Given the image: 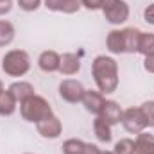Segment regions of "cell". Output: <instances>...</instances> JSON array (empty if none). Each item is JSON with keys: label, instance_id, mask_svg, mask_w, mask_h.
Instances as JSON below:
<instances>
[{"label": "cell", "instance_id": "obj_1", "mask_svg": "<svg viewBox=\"0 0 154 154\" xmlns=\"http://www.w3.org/2000/svg\"><path fill=\"white\" fill-rule=\"evenodd\" d=\"M91 75L102 95L113 93L118 88V65L109 56H97L91 63Z\"/></svg>", "mask_w": 154, "mask_h": 154}, {"label": "cell", "instance_id": "obj_2", "mask_svg": "<svg viewBox=\"0 0 154 154\" xmlns=\"http://www.w3.org/2000/svg\"><path fill=\"white\" fill-rule=\"evenodd\" d=\"M20 115L23 120H27L31 124H38V122L45 120L47 116L54 115V113H52V108L45 97L32 95L31 99H27L25 102L20 104Z\"/></svg>", "mask_w": 154, "mask_h": 154}, {"label": "cell", "instance_id": "obj_3", "mask_svg": "<svg viewBox=\"0 0 154 154\" xmlns=\"http://www.w3.org/2000/svg\"><path fill=\"white\" fill-rule=\"evenodd\" d=\"M2 70L9 77H23L31 70V57L25 50H9L2 59Z\"/></svg>", "mask_w": 154, "mask_h": 154}, {"label": "cell", "instance_id": "obj_4", "mask_svg": "<svg viewBox=\"0 0 154 154\" xmlns=\"http://www.w3.org/2000/svg\"><path fill=\"white\" fill-rule=\"evenodd\" d=\"M100 11L104 13V18L113 25H120L129 18V4L124 0H102Z\"/></svg>", "mask_w": 154, "mask_h": 154}, {"label": "cell", "instance_id": "obj_5", "mask_svg": "<svg viewBox=\"0 0 154 154\" xmlns=\"http://www.w3.org/2000/svg\"><path fill=\"white\" fill-rule=\"evenodd\" d=\"M122 125L127 133L138 134L147 127V122H145V116H143L140 108H129L122 115Z\"/></svg>", "mask_w": 154, "mask_h": 154}, {"label": "cell", "instance_id": "obj_6", "mask_svg": "<svg viewBox=\"0 0 154 154\" xmlns=\"http://www.w3.org/2000/svg\"><path fill=\"white\" fill-rule=\"evenodd\" d=\"M84 86L75 81V79H65L61 84H59V95L63 100L70 102V104H77L82 100V95H84Z\"/></svg>", "mask_w": 154, "mask_h": 154}, {"label": "cell", "instance_id": "obj_7", "mask_svg": "<svg viewBox=\"0 0 154 154\" xmlns=\"http://www.w3.org/2000/svg\"><path fill=\"white\" fill-rule=\"evenodd\" d=\"M36 129H38V133L43 138L54 140V138H59V134L63 131V124H61V120L56 115H50V116H47L45 120L38 122L36 124Z\"/></svg>", "mask_w": 154, "mask_h": 154}, {"label": "cell", "instance_id": "obj_8", "mask_svg": "<svg viewBox=\"0 0 154 154\" xmlns=\"http://www.w3.org/2000/svg\"><path fill=\"white\" fill-rule=\"evenodd\" d=\"M82 106L86 108V111L88 113H91V115H100V111H102V106H104V102H106V99H104V95L100 93V91H95V90H86L84 91V95H82Z\"/></svg>", "mask_w": 154, "mask_h": 154}, {"label": "cell", "instance_id": "obj_9", "mask_svg": "<svg viewBox=\"0 0 154 154\" xmlns=\"http://www.w3.org/2000/svg\"><path fill=\"white\" fill-rule=\"evenodd\" d=\"M59 65H61V56L54 50H45L41 52L38 57V66L45 74H54L59 72Z\"/></svg>", "mask_w": 154, "mask_h": 154}, {"label": "cell", "instance_id": "obj_10", "mask_svg": "<svg viewBox=\"0 0 154 154\" xmlns=\"http://www.w3.org/2000/svg\"><path fill=\"white\" fill-rule=\"evenodd\" d=\"M9 91H11V95L16 99V102H25L27 99H31L32 95H36L34 93V86L31 84V82H27V81H16V82H13L9 88H7Z\"/></svg>", "mask_w": 154, "mask_h": 154}, {"label": "cell", "instance_id": "obj_11", "mask_svg": "<svg viewBox=\"0 0 154 154\" xmlns=\"http://www.w3.org/2000/svg\"><path fill=\"white\" fill-rule=\"evenodd\" d=\"M122 115H124V111L118 106V102H115V100H106L99 116L104 118L109 125H115V124H120L122 122Z\"/></svg>", "mask_w": 154, "mask_h": 154}, {"label": "cell", "instance_id": "obj_12", "mask_svg": "<svg viewBox=\"0 0 154 154\" xmlns=\"http://www.w3.org/2000/svg\"><path fill=\"white\" fill-rule=\"evenodd\" d=\"M81 70V59L77 54L66 52L61 56V65H59V72L63 75H75Z\"/></svg>", "mask_w": 154, "mask_h": 154}, {"label": "cell", "instance_id": "obj_13", "mask_svg": "<svg viewBox=\"0 0 154 154\" xmlns=\"http://www.w3.org/2000/svg\"><path fill=\"white\" fill-rule=\"evenodd\" d=\"M106 47L111 54H125V41H124V31L113 29L108 32Z\"/></svg>", "mask_w": 154, "mask_h": 154}, {"label": "cell", "instance_id": "obj_14", "mask_svg": "<svg viewBox=\"0 0 154 154\" xmlns=\"http://www.w3.org/2000/svg\"><path fill=\"white\" fill-rule=\"evenodd\" d=\"M124 31V41H125V54H134L138 52V45L142 38V31L136 27H125Z\"/></svg>", "mask_w": 154, "mask_h": 154}, {"label": "cell", "instance_id": "obj_15", "mask_svg": "<svg viewBox=\"0 0 154 154\" xmlns=\"http://www.w3.org/2000/svg\"><path fill=\"white\" fill-rule=\"evenodd\" d=\"M93 133H95L97 140L102 142V143H109L111 138H113V134H111V125H109L104 118H100V116H97V118L93 120Z\"/></svg>", "mask_w": 154, "mask_h": 154}, {"label": "cell", "instance_id": "obj_16", "mask_svg": "<svg viewBox=\"0 0 154 154\" xmlns=\"http://www.w3.org/2000/svg\"><path fill=\"white\" fill-rule=\"evenodd\" d=\"M16 99L11 95L9 90H2L0 91V115L2 116H9L16 111Z\"/></svg>", "mask_w": 154, "mask_h": 154}, {"label": "cell", "instance_id": "obj_17", "mask_svg": "<svg viewBox=\"0 0 154 154\" xmlns=\"http://www.w3.org/2000/svg\"><path fill=\"white\" fill-rule=\"evenodd\" d=\"M134 152H154V134L151 133H138L134 140Z\"/></svg>", "mask_w": 154, "mask_h": 154}, {"label": "cell", "instance_id": "obj_18", "mask_svg": "<svg viewBox=\"0 0 154 154\" xmlns=\"http://www.w3.org/2000/svg\"><path fill=\"white\" fill-rule=\"evenodd\" d=\"M14 27L7 20H0V47H7L14 39Z\"/></svg>", "mask_w": 154, "mask_h": 154}, {"label": "cell", "instance_id": "obj_19", "mask_svg": "<svg viewBox=\"0 0 154 154\" xmlns=\"http://www.w3.org/2000/svg\"><path fill=\"white\" fill-rule=\"evenodd\" d=\"M138 52L142 56H152L154 54V34L152 32H142L140 45H138Z\"/></svg>", "mask_w": 154, "mask_h": 154}, {"label": "cell", "instance_id": "obj_20", "mask_svg": "<svg viewBox=\"0 0 154 154\" xmlns=\"http://www.w3.org/2000/svg\"><path fill=\"white\" fill-rule=\"evenodd\" d=\"M84 143L82 140H77V138H70L63 143V154H82V149H84Z\"/></svg>", "mask_w": 154, "mask_h": 154}, {"label": "cell", "instance_id": "obj_21", "mask_svg": "<svg viewBox=\"0 0 154 154\" xmlns=\"http://www.w3.org/2000/svg\"><path fill=\"white\" fill-rule=\"evenodd\" d=\"M115 154H134V140L122 138L115 143Z\"/></svg>", "mask_w": 154, "mask_h": 154}, {"label": "cell", "instance_id": "obj_22", "mask_svg": "<svg viewBox=\"0 0 154 154\" xmlns=\"http://www.w3.org/2000/svg\"><path fill=\"white\" fill-rule=\"evenodd\" d=\"M140 109H142V113L145 116L147 127H154V100H145L140 106Z\"/></svg>", "mask_w": 154, "mask_h": 154}, {"label": "cell", "instance_id": "obj_23", "mask_svg": "<svg viewBox=\"0 0 154 154\" xmlns=\"http://www.w3.org/2000/svg\"><path fill=\"white\" fill-rule=\"evenodd\" d=\"M79 9H81V2L79 0H61V13L74 14Z\"/></svg>", "mask_w": 154, "mask_h": 154}, {"label": "cell", "instance_id": "obj_24", "mask_svg": "<svg viewBox=\"0 0 154 154\" xmlns=\"http://www.w3.org/2000/svg\"><path fill=\"white\" fill-rule=\"evenodd\" d=\"M18 5H20V9L31 13V11H36L41 5V0H18Z\"/></svg>", "mask_w": 154, "mask_h": 154}, {"label": "cell", "instance_id": "obj_25", "mask_svg": "<svg viewBox=\"0 0 154 154\" xmlns=\"http://www.w3.org/2000/svg\"><path fill=\"white\" fill-rule=\"evenodd\" d=\"M81 7H86L88 11H97L102 7V0H79Z\"/></svg>", "mask_w": 154, "mask_h": 154}, {"label": "cell", "instance_id": "obj_26", "mask_svg": "<svg viewBox=\"0 0 154 154\" xmlns=\"http://www.w3.org/2000/svg\"><path fill=\"white\" fill-rule=\"evenodd\" d=\"M143 20L147 23L154 25V4H149L145 9H143Z\"/></svg>", "mask_w": 154, "mask_h": 154}, {"label": "cell", "instance_id": "obj_27", "mask_svg": "<svg viewBox=\"0 0 154 154\" xmlns=\"http://www.w3.org/2000/svg\"><path fill=\"white\" fill-rule=\"evenodd\" d=\"M13 9V0H0V16L7 14Z\"/></svg>", "mask_w": 154, "mask_h": 154}, {"label": "cell", "instance_id": "obj_28", "mask_svg": "<svg viewBox=\"0 0 154 154\" xmlns=\"http://www.w3.org/2000/svg\"><path fill=\"white\" fill-rule=\"evenodd\" d=\"M143 68H145V72L154 74V54L145 57V61H143Z\"/></svg>", "mask_w": 154, "mask_h": 154}, {"label": "cell", "instance_id": "obj_29", "mask_svg": "<svg viewBox=\"0 0 154 154\" xmlns=\"http://www.w3.org/2000/svg\"><path fill=\"white\" fill-rule=\"evenodd\" d=\"M82 154H100V149L97 145H93V143H84Z\"/></svg>", "mask_w": 154, "mask_h": 154}, {"label": "cell", "instance_id": "obj_30", "mask_svg": "<svg viewBox=\"0 0 154 154\" xmlns=\"http://www.w3.org/2000/svg\"><path fill=\"white\" fill-rule=\"evenodd\" d=\"M100 154H115V152H109V151H100Z\"/></svg>", "mask_w": 154, "mask_h": 154}, {"label": "cell", "instance_id": "obj_31", "mask_svg": "<svg viewBox=\"0 0 154 154\" xmlns=\"http://www.w3.org/2000/svg\"><path fill=\"white\" fill-rule=\"evenodd\" d=\"M2 90H5V88H4V82L0 81V91H2Z\"/></svg>", "mask_w": 154, "mask_h": 154}, {"label": "cell", "instance_id": "obj_32", "mask_svg": "<svg viewBox=\"0 0 154 154\" xmlns=\"http://www.w3.org/2000/svg\"><path fill=\"white\" fill-rule=\"evenodd\" d=\"M134 154H154V152H134Z\"/></svg>", "mask_w": 154, "mask_h": 154}, {"label": "cell", "instance_id": "obj_33", "mask_svg": "<svg viewBox=\"0 0 154 154\" xmlns=\"http://www.w3.org/2000/svg\"><path fill=\"white\" fill-rule=\"evenodd\" d=\"M25 154H31V152H25Z\"/></svg>", "mask_w": 154, "mask_h": 154}]
</instances>
